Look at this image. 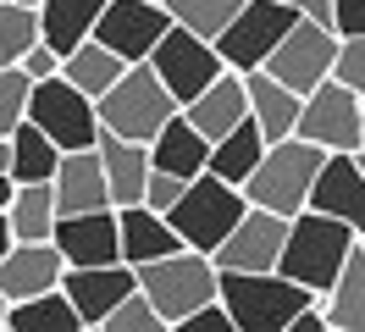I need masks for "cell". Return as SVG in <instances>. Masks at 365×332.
<instances>
[{
    "instance_id": "cell-3",
    "label": "cell",
    "mask_w": 365,
    "mask_h": 332,
    "mask_svg": "<svg viewBox=\"0 0 365 332\" xmlns=\"http://www.w3.org/2000/svg\"><path fill=\"white\" fill-rule=\"evenodd\" d=\"M321 155L327 150L310 144V139H299V133L272 139L266 155L255 161V172L244 177V199H250V205H266L277 216H299V211L310 205V183H316V172H321Z\"/></svg>"
},
{
    "instance_id": "cell-18",
    "label": "cell",
    "mask_w": 365,
    "mask_h": 332,
    "mask_svg": "<svg viewBox=\"0 0 365 332\" xmlns=\"http://www.w3.org/2000/svg\"><path fill=\"white\" fill-rule=\"evenodd\" d=\"M50 188H56V211L72 216V211H100L111 205V188H106V166H100V150H61L56 172H50Z\"/></svg>"
},
{
    "instance_id": "cell-7",
    "label": "cell",
    "mask_w": 365,
    "mask_h": 332,
    "mask_svg": "<svg viewBox=\"0 0 365 332\" xmlns=\"http://www.w3.org/2000/svg\"><path fill=\"white\" fill-rule=\"evenodd\" d=\"M28 122L56 139V150H89L100 139V111L78 84H67L61 72H50L39 84H28Z\"/></svg>"
},
{
    "instance_id": "cell-9",
    "label": "cell",
    "mask_w": 365,
    "mask_h": 332,
    "mask_svg": "<svg viewBox=\"0 0 365 332\" xmlns=\"http://www.w3.org/2000/svg\"><path fill=\"white\" fill-rule=\"evenodd\" d=\"M332 61H338V34H332L327 22L299 17L294 28L282 34V44H277L260 66L272 72L277 84H288L299 100H304L316 84H327V78H332Z\"/></svg>"
},
{
    "instance_id": "cell-33",
    "label": "cell",
    "mask_w": 365,
    "mask_h": 332,
    "mask_svg": "<svg viewBox=\"0 0 365 332\" xmlns=\"http://www.w3.org/2000/svg\"><path fill=\"white\" fill-rule=\"evenodd\" d=\"M94 332H166V321H160V310L133 288L116 310H106V321H100Z\"/></svg>"
},
{
    "instance_id": "cell-36",
    "label": "cell",
    "mask_w": 365,
    "mask_h": 332,
    "mask_svg": "<svg viewBox=\"0 0 365 332\" xmlns=\"http://www.w3.org/2000/svg\"><path fill=\"white\" fill-rule=\"evenodd\" d=\"M182 188H188V177H172V172H160V166H150V183H144V205L166 216V211L178 205Z\"/></svg>"
},
{
    "instance_id": "cell-43",
    "label": "cell",
    "mask_w": 365,
    "mask_h": 332,
    "mask_svg": "<svg viewBox=\"0 0 365 332\" xmlns=\"http://www.w3.org/2000/svg\"><path fill=\"white\" fill-rule=\"evenodd\" d=\"M6 310H11V299H6V293H0V332H6Z\"/></svg>"
},
{
    "instance_id": "cell-12",
    "label": "cell",
    "mask_w": 365,
    "mask_h": 332,
    "mask_svg": "<svg viewBox=\"0 0 365 332\" xmlns=\"http://www.w3.org/2000/svg\"><path fill=\"white\" fill-rule=\"evenodd\" d=\"M166 28H172V11L160 0H106L89 39H100L106 50H116L133 66V61H150V50H155V39Z\"/></svg>"
},
{
    "instance_id": "cell-47",
    "label": "cell",
    "mask_w": 365,
    "mask_h": 332,
    "mask_svg": "<svg viewBox=\"0 0 365 332\" xmlns=\"http://www.w3.org/2000/svg\"><path fill=\"white\" fill-rule=\"evenodd\" d=\"M360 249H365V233H360Z\"/></svg>"
},
{
    "instance_id": "cell-24",
    "label": "cell",
    "mask_w": 365,
    "mask_h": 332,
    "mask_svg": "<svg viewBox=\"0 0 365 332\" xmlns=\"http://www.w3.org/2000/svg\"><path fill=\"white\" fill-rule=\"evenodd\" d=\"M321 310H327L332 332H365V249L360 243L349 249V261L338 266L332 288L321 293Z\"/></svg>"
},
{
    "instance_id": "cell-32",
    "label": "cell",
    "mask_w": 365,
    "mask_h": 332,
    "mask_svg": "<svg viewBox=\"0 0 365 332\" xmlns=\"http://www.w3.org/2000/svg\"><path fill=\"white\" fill-rule=\"evenodd\" d=\"M160 6L172 11V22H178V28L200 34V39H216V34L238 17V6H244V0H160Z\"/></svg>"
},
{
    "instance_id": "cell-11",
    "label": "cell",
    "mask_w": 365,
    "mask_h": 332,
    "mask_svg": "<svg viewBox=\"0 0 365 332\" xmlns=\"http://www.w3.org/2000/svg\"><path fill=\"white\" fill-rule=\"evenodd\" d=\"M299 139H310L321 150H360V94L343 89L338 78L316 84L304 100H299Z\"/></svg>"
},
{
    "instance_id": "cell-15",
    "label": "cell",
    "mask_w": 365,
    "mask_h": 332,
    "mask_svg": "<svg viewBox=\"0 0 365 332\" xmlns=\"http://www.w3.org/2000/svg\"><path fill=\"white\" fill-rule=\"evenodd\" d=\"M310 211L321 216L349 221L354 233H365V172L354 150H327L321 155V172L310 183Z\"/></svg>"
},
{
    "instance_id": "cell-4",
    "label": "cell",
    "mask_w": 365,
    "mask_h": 332,
    "mask_svg": "<svg viewBox=\"0 0 365 332\" xmlns=\"http://www.w3.org/2000/svg\"><path fill=\"white\" fill-rule=\"evenodd\" d=\"M94 111H100V128L106 133L133 139V144H150V139L166 128V116H178L182 106L166 94V84L155 78V66L133 61V66H122V78L94 100Z\"/></svg>"
},
{
    "instance_id": "cell-26",
    "label": "cell",
    "mask_w": 365,
    "mask_h": 332,
    "mask_svg": "<svg viewBox=\"0 0 365 332\" xmlns=\"http://www.w3.org/2000/svg\"><path fill=\"white\" fill-rule=\"evenodd\" d=\"M266 155V133L255 128V116H244L238 128H227L222 139H210V161L205 172H216L222 183H238L244 188V177L255 172V161Z\"/></svg>"
},
{
    "instance_id": "cell-13",
    "label": "cell",
    "mask_w": 365,
    "mask_h": 332,
    "mask_svg": "<svg viewBox=\"0 0 365 332\" xmlns=\"http://www.w3.org/2000/svg\"><path fill=\"white\" fill-rule=\"evenodd\" d=\"M282 238H288V216H277L266 205H250L232 221L227 238L210 249V261H216V271H277Z\"/></svg>"
},
{
    "instance_id": "cell-40",
    "label": "cell",
    "mask_w": 365,
    "mask_h": 332,
    "mask_svg": "<svg viewBox=\"0 0 365 332\" xmlns=\"http://www.w3.org/2000/svg\"><path fill=\"white\" fill-rule=\"evenodd\" d=\"M11 194H17V183H11V172H0V211L11 205Z\"/></svg>"
},
{
    "instance_id": "cell-22",
    "label": "cell",
    "mask_w": 365,
    "mask_h": 332,
    "mask_svg": "<svg viewBox=\"0 0 365 332\" xmlns=\"http://www.w3.org/2000/svg\"><path fill=\"white\" fill-rule=\"evenodd\" d=\"M244 89H250V116H255V128L266 133V144L272 139H288L299 122V94L288 84H277L266 66H250L244 72Z\"/></svg>"
},
{
    "instance_id": "cell-42",
    "label": "cell",
    "mask_w": 365,
    "mask_h": 332,
    "mask_svg": "<svg viewBox=\"0 0 365 332\" xmlns=\"http://www.w3.org/2000/svg\"><path fill=\"white\" fill-rule=\"evenodd\" d=\"M0 172H11V139L0 133Z\"/></svg>"
},
{
    "instance_id": "cell-6",
    "label": "cell",
    "mask_w": 365,
    "mask_h": 332,
    "mask_svg": "<svg viewBox=\"0 0 365 332\" xmlns=\"http://www.w3.org/2000/svg\"><path fill=\"white\" fill-rule=\"evenodd\" d=\"M250 211V199H244V188L238 183H222L216 172H200L188 177V188L178 194V205L166 211V221H172V233H178L188 249H216V243L232 233V221Z\"/></svg>"
},
{
    "instance_id": "cell-31",
    "label": "cell",
    "mask_w": 365,
    "mask_h": 332,
    "mask_svg": "<svg viewBox=\"0 0 365 332\" xmlns=\"http://www.w3.org/2000/svg\"><path fill=\"white\" fill-rule=\"evenodd\" d=\"M39 44V11L17 6V0H0V66H17Z\"/></svg>"
},
{
    "instance_id": "cell-45",
    "label": "cell",
    "mask_w": 365,
    "mask_h": 332,
    "mask_svg": "<svg viewBox=\"0 0 365 332\" xmlns=\"http://www.w3.org/2000/svg\"><path fill=\"white\" fill-rule=\"evenodd\" d=\"M354 155H360V172H365V150H354Z\"/></svg>"
},
{
    "instance_id": "cell-2",
    "label": "cell",
    "mask_w": 365,
    "mask_h": 332,
    "mask_svg": "<svg viewBox=\"0 0 365 332\" xmlns=\"http://www.w3.org/2000/svg\"><path fill=\"white\" fill-rule=\"evenodd\" d=\"M216 299L227 305L232 332H282L316 293L282 271H216Z\"/></svg>"
},
{
    "instance_id": "cell-10",
    "label": "cell",
    "mask_w": 365,
    "mask_h": 332,
    "mask_svg": "<svg viewBox=\"0 0 365 332\" xmlns=\"http://www.w3.org/2000/svg\"><path fill=\"white\" fill-rule=\"evenodd\" d=\"M150 66H155V78L166 84V94H172L178 106H188L210 78H222V72H227V61L216 56V44L200 39V34H188V28H178V22L155 39Z\"/></svg>"
},
{
    "instance_id": "cell-16",
    "label": "cell",
    "mask_w": 365,
    "mask_h": 332,
    "mask_svg": "<svg viewBox=\"0 0 365 332\" xmlns=\"http://www.w3.org/2000/svg\"><path fill=\"white\" fill-rule=\"evenodd\" d=\"M50 243L61 249V261H67V266H111V261H122V238H116V205L56 216Z\"/></svg>"
},
{
    "instance_id": "cell-35",
    "label": "cell",
    "mask_w": 365,
    "mask_h": 332,
    "mask_svg": "<svg viewBox=\"0 0 365 332\" xmlns=\"http://www.w3.org/2000/svg\"><path fill=\"white\" fill-rule=\"evenodd\" d=\"M332 78H338L343 89L365 94V34H354V39H338V61H332Z\"/></svg>"
},
{
    "instance_id": "cell-25",
    "label": "cell",
    "mask_w": 365,
    "mask_h": 332,
    "mask_svg": "<svg viewBox=\"0 0 365 332\" xmlns=\"http://www.w3.org/2000/svg\"><path fill=\"white\" fill-rule=\"evenodd\" d=\"M34 11H39V39H45L56 56H67L72 44H83L94 34L106 0H39Z\"/></svg>"
},
{
    "instance_id": "cell-38",
    "label": "cell",
    "mask_w": 365,
    "mask_h": 332,
    "mask_svg": "<svg viewBox=\"0 0 365 332\" xmlns=\"http://www.w3.org/2000/svg\"><path fill=\"white\" fill-rule=\"evenodd\" d=\"M17 66H23V78H28V84H39V78H50V72H61V56H56V50L39 39V44H34V50H28Z\"/></svg>"
},
{
    "instance_id": "cell-37",
    "label": "cell",
    "mask_w": 365,
    "mask_h": 332,
    "mask_svg": "<svg viewBox=\"0 0 365 332\" xmlns=\"http://www.w3.org/2000/svg\"><path fill=\"white\" fill-rule=\"evenodd\" d=\"M332 34L338 39L365 34V0H332Z\"/></svg>"
},
{
    "instance_id": "cell-20",
    "label": "cell",
    "mask_w": 365,
    "mask_h": 332,
    "mask_svg": "<svg viewBox=\"0 0 365 332\" xmlns=\"http://www.w3.org/2000/svg\"><path fill=\"white\" fill-rule=\"evenodd\" d=\"M100 150V166H106V188H111V205H144V183H150V144H133V139H116V133L100 128L94 139Z\"/></svg>"
},
{
    "instance_id": "cell-23",
    "label": "cell",
    "mask_w": 365,
    "mask_h": 332,
    "mask_svg": "<svg viewBox=\"0 0 365 332\" xmlns=\"http://www.w3.org/2000/svg\"><path fill=\"white\" fill-rule=\"evenodd\" d=\"M205 161H210V139L188 128L182 111L166 116V128L150 139V166H160V172H172V177H200Z\"/></svg>"
},
{
    "instance_id": "cell-30",
    "label": "cell",
    "mask_w": 365,
    "mask_h": 332,
    "mask_svg": "<svg viewBox=\"0 0 365 332\" xmlns=\"http://www.w3.org/2000/svg\"><path fill=\"white\" fill-rule=\"evenodd\" d=\"M56 188L50 183H17V194L6 205V221H11V238H50L56 227Z\"/></svg>"
},
{
    "instance_id": "cell-39",
    "label": "cell",
    "mask_w": 365,
    "mask_h": 332,
    "mask_svg": "<svg viewBox=\"0 0 365 332\" xmlns=\"http://www.w3.org/2000/svg\"><path fill=\"white\" fill-rule=\"evenodd\" d=\"M299 17H310V22H327L332 28V0H288Z\"/></svg>"
},
{
    "instance_id": "cell-14",
    "label": "cell",
    "mask_w": 365,
    "mask_h": 332,
    "mask_svg": "<svg viewBox=\"0 0 365 332\" xmlns=\"http://www.w3.org/2000/svg\"><path fill=\"white\" fill-rule=\"evenodd\" d=\"M133 288H138V271L128 261H111V266H67V271H61V293H67L72 310L83 316V332L100 327V321H106V310H116Z\"/></svg>"
},
{
    "instance_id": "cell-44",
    "label": "cell",
    "mask_w": 365,
    "mask_h": 332,
    "mask_svg": "<svg viewBox=\"0 0 365 332\" xmlns=\"http://www.w3.org/2000/svg\"><path fill=\"white\" fill-rule=\"evenodd\" d=\"M360 150H365V94H360Z\"/></svg>"
},
{
    "instance_id": "cell-21",
    "label": "cell",
    "mask_w": 365,
    "mask_h": 332,
    "mask_svg": "<svg viewBox=\"0 0 365 332\" xmlns=\"http://www.w3.org/2000/svg\"><path fill=\"white\" fill-rule=\"evenodd\" d=\"M116 238H122V261L128 266H144V261H160V255L182 249L172 221L160 211H150V205H122L116 211Z\"/></svg>"
},
{
    "instance_id": "cell-28",
    "label": "cell",
    "mask_w": 365,
    "mask_h": 332,
    "mask_svg": "<svg viewBox=\"0 0 365 332\" xmlns=\"http://www.w3.org/2000/svg\"><path fill=\"white\" fill-rule=\"evenodd\" d=\"M122 66H128V61H122L116 50H106L100 39H83V44H72L67 56H61V78H67V84H78L89 100H100V94L122 78Z\"/></svg>"
},
{
    "instance_id": "cell-5",
    "label": "cell",
    "mask_w": 365,
    "mask_h": 332,
    "mask_svg": "<svg viewBox=\"0 0 365 332\" xmlns=\"http://www.w3.org/2000/svg\"><path fill=\"white\" fill-rule=\"evenodd\" d=\"M133 271H138V293L160 310L166 332L194 305L216 299V261H210L205 249H188V243H182V249L160 255V261H144V266H133Z\"/></svg>"
},
{
    "instance_id": "cell-46",
    "label": "cell",
    "mask_w": 365,
    "mask_h": 332,
    "mask_svg": "<svg viewBox=\"0 0 365 332\" xmlns=\"http://www.w3.org/2000/svg\"><path fill=\"white\" fill-rule=\"evenodd\" d=\"M17 6H39V0H17Z\"/></svg>"
},
{
    "instance_id": "cell-29",
    "label": "cell",
    "mask_w": 365,
    "mask_h": 332,
    "mask_svg": "<svg viewBox=\"0 0 365 332\" xmlns=\"http://www.w3.org/2000/svg\"><path fill=\"white\" fill-rule=\"evenodd\" d=\"M6 139H11V183H50L56 161H61L56 139H50V133H39L28 116L6 133Z\"/></svg>"
},
{
    "instance_id": "cell-27",
    "label": "cell",
    "mask_w": 365,
    "mask_h": 332,
    "mask_svg": "<svg viewBox=\"0 0 365 332\" xmlns=\"http://www.w3.org/2000/svg\"><path fill=\"white\" fill-rule=\"evenodd\" d=\"M6 332H83V316L72 310L61 288H45L34 299H17L6 310Z\"/></svg>"
},
{
    "instance_id": "cell-1",
    "label": "cell",
    "mask_w": 365,
    "mask_h": 332,
    "mask_svg": "<svg viewBox=\"0 0 365 332\" xmlns=\"http://www.w3.org/2000/svg\"><path fill=\"white\" fill-rule=\"evenodd\" d=\"M360 243V233L338 216H321V211H299L288 216V238H282V255H277V271L282 277H294L304 283L310 293H327L332 277H338V266L349 261V249Z\"/></svg>"
},
{
    "instance_id": "cell-34",
    "label": "cell",
    "mask_w": 365,
    "mask_h": 332,
    "mask_svg": "<svg viewBox=\"0 0 365 332\" xmlns=\"http://www.w3.org/2000/svg\"><path fill=\"white\" fill-rule=\"evenodd\" d=\"M28 111V78L23 66H0V133H11Z\"/></svg>"
},
{
    "instance_id": "cell-41",
    "label": "cell",
    "mask_w": 365,
    "mask_h": 332,
    "mask_svg": "<svg viewBox=\"0 0 365 332\" xmlns=\"http://www.w3.org/2000/svg\"><path fill=\"white\" fill-rule=\"evenodd\" d=\"M11 243H17V238H11V221H6V211H0V255H6Z\"/></svg>"
},
{
    "instance_id": "cell-8",
    "label": "cell",
    "mask_w": 365,
    "mask_h": 332,
    "mask_svg": "<svg viewBox=\"0 0 365 332\" xmlns=\"http://www.w3.org/2000/svg\"><path fill=\"white\" fill-rule=\"evenodd\" d=\"M294 22H299V11L288 0H244L238 17H232L210 44H216V56H222L232 72H250V66H260L277 44H282V34H288Z\"/></svg>"
},
{
    "instance_id": "cell-17",
    "label": "cell",
    "mask_w": 365,
    "mask_h": 332,
    "mask_svg": "<svg viewBox=\"0 0 365 332\" xmlns=\"http://www.w3.org/2000/svg\"><path fill=\"white\" fill-rule=\"evenodd\" d=\"M61 249L50 238H17L6 255H0V293L17 305V299H34V293H45V288H61Z\"/></svg>"
},
{
    "instance_id": "cell-19",
    "label": "cell",
    "mask_w": 365,
    "mask_h": 332,
    "mask_svg": "<svg viewBox=\"0 0 365 332\" xmlns=\"http://www.w3.org/2000/svg\"><path fill=\"white\" fill-rule=\"evenodd\" d=\"M182 116H188V128L205 133V139H222L227 128H238L244 116H250V89H244V72H222V78H210L188 106H182Z\"/></svg>"
}]
</instances>
